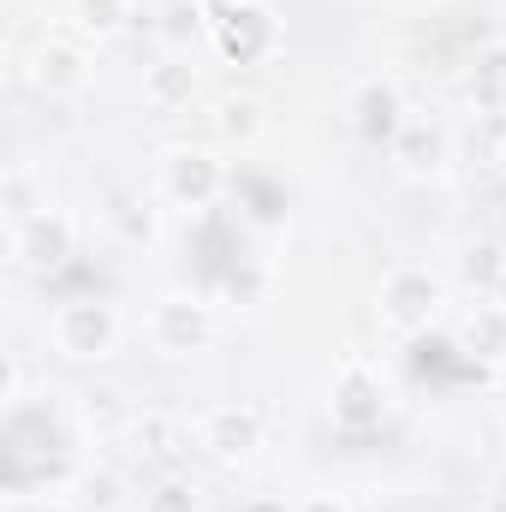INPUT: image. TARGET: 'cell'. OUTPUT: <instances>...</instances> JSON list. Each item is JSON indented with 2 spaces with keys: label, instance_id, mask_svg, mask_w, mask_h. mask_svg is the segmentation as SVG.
<instances>
[{
  "label": "cell",
  "instance_id": "6da1fadb",
  "mask_svg": "<svg viewBox=\"0 0 506 512\" xmlns=\"http://www.w3.org/2000/svg\"><path fill=\"white\" fill-rule=\"evenodd\" d=\"M120 310L96 292H78V298H60L54 316H48V346L66 358V364H102L120 352Z\"/></svg>",
  "mask_w": 506,
  "mask_h": 512
},
{
  "label": "cell",
  "instance_id": "7a4b0ae2",
  "mask_svg": "<svg viewBox=\"0 0 506 512\" xmlns=\"http://www.w3.org/2000/svg\"><path fill=\"white\" fill-rule=\"evenodd\" d=\"M209 12V42L227 66H256L280 48V18L268 0H203Z\"/></svg>",
  "mask_w": 506,
  "mask_h": 512
},
{
  "label": "cell",
  "instance_id": "3957f363",
  "mask_svg": "<svg viewBox=\"0 0 506 512\" xmlns=\"http://www.w3.org/2000/svg\"><path fill=\"white\" fill-rule=\"evenodd\" d=\"M227 185H233V173H227V161H221L215 149L179 143V149L161 155V191H167L179 209H215Z\"/></svg>",
  "mask_w": 506,
  "mask_h": 512
},
{
  "label": "cell",
  "instance_id": "277c9868",
  "mask_svg": "<svg viewBox=\"0 0 506 512\" xmlns=\"http://www.w3.org/2000/svg\"><path fill=\"white\" fill-rule=\"evenodd\" d=\"M149 340H155V352H167V358L203 352V346L215 340V304L197 298V292H167V298H155V310H149Z\"/></svg>",
  "mask_w": 506,
  "mask_h": 512
},
{
  "label": "cell",
  "instance_id": "5b68a950",
  "mask_svg": "<svg viewBox=\"0 0 506 512\" xmlns=\"http://www.w3.org/2000/svg\"><path fill=\"white\" fill-rule=\"evenodd\" d=\"M24 84L36 96H48V102H66V96H78L90 84V54L78 42H66V36H42L24 54Z\"/></svg>",
  "mask_w": 506,
  "mask_h": 512
},
{
  "label": "cell",
  "instance_id": "8992f818",
  "mask_svg": "<svg viewBox=\"0 0 506 512\" xmlns=\"http://www.w3.org/2000/svg\"><path fill=\"white\" fill-rule=\"evenodd\" d=\"M12 256H18L30 274H60V268H72V256H78V221H72L66 209H42L36 221H24V227L12 233Z\"/></svg>",
  "mask_w": 506,
  "mask_h": 512
},
{
  "label": "cell",
  "instance_id": "52a82bcc",
  "mask_svg": "<svg viewBox=\"0 0 506 512\" xmlns=\"http://www.w3.org/2000/svg\"><path fill=\"white\" fill-rule=\"evenodd\" d=\"M435 310H441V280L429 268H393L381 280V316H387V328L417 334V328H429Z\"/></svg>",
  "mask_w": 506,
  "mask_h": 512
},
{
  "label": "cell",
  "instance_id": "ba28073f",
  "mask_svg": "<svg viewBox=\"0 0 506 512\" xmlns=\"http://www.w3.org/2000/svg\"><path fill=\"white\" fill-rule=\"evenodd\" d=\"M381 411H387V393H381V376L370 364H346L340 376H334V393H328V417H334V429H346V435H364V429H376Z\"/></svg>",
  "mask_w": 506,
  "mask_h": 512
},
{
  "label": "cell",
  "instance_id": "9c48e42d",
  "mask_svg": "<svg viewBox=\"0 0 506 512\" xmlns=\"http://www.w3.org/2000/svg\"><path fill=\"white\" fill-rule=\"evenodd\" d=\"M197 441L221 465H245V459H256V447H262V411L256 405H215L197 423Z\"/></svg>",
  "mask_w": 506,
  "mask_h": 512
},
{
  "label": "cell",
  "instance_id": "30bf717a",
  "mask_svg": "<svg viewBox=\"0 0 506 512\" xmlns=\"http://www.w3.org/2000/svg\"><path fill=\"white\" fill-rule=\"evenodd\" d=\"M346 114H352V131H358L364 143H376V149L393 143V137L405 131V120H411L393 78H364V84L352 90V108H346Z\"/></svg>",
  "mask_w": 506,
  "mask_h": 512
},
{
  "label": "cell",
  "instance_id": "8fae6325",
  "mask_svg": "<svg viewBox=\"0 0 506 512\" xmlns=\"http://www.w3.org/2000/svg\"><path fill=\"white\" fill-rule=\"evenodd\" d=\"M120 447H126L131 459H143V465H161V471H173L179 465V453L191 447V429L179 423V417H167V411H131L126 435H120Z\"/></svg>",
  "mask_w": 506,
  "mask_h": 512
},
{
  "label": "cell",
  "instance_id": "7c38bea8",
  "mask_svg": "<svg viewBox=\"0 0 506 512\" xmlns=\"http://www.w3.org/2000/svg\"><path fill=\"white\" fill-rule=\"evenodd\" d=\"M387 149H393V167L405 179H441L447 161H453V143H447V131L435 126V120H405V131Z\"/></svg>",
  "mask_w": 506,
  "mask_h": 512
},
{
  "label": "cell",
  "instance_id": "4fadbf2b",
  "mask_svg": "<svg viewBox=\"0 0 506 512\" xmlns=\"http://www.w3.org/2000/svg\"><path fill=\"white\" fill-rule=\"evenodd\" d=\"M143 102H149L155 114L191 108V102H197V66H191V54H161V60L143 72Z\"/></svg>",
  "mask_w": 506,
  "mask_h": 512
},
{
  "label": "cell",
  "instance_id": "5bb4252c",
  "mask_svg": "<svg viewBox=\"0 0 506 512\" xmlns=\"http://www.w3.org/2000/svg\"><path fill=\"white\" fill-rule=\"evenodd\" d=\"M209 126H215V137L227 149H256L268 137V108L256 96H221L215 114H209Z\"/></svg>",
  "mask_w": 506,
  "mask_h": 512
},
{
  "label": "cell",
  "instance_id": "9a60e30c",
  "mask_svg": "<svg viewBox=\"0 0 506 512\" xmlns=\"http://www.w3.org/2000/svg\"><path fill=\"white\" fill-rule=\"evenodd\" d=\"M459 352L483 358V364H501L506 358V304H471V316L459 322Z\"/></svg>",
  "mask_w": 506,
  "mask_h": 512
},
{
  "label": "cell",
  "instance_id": "2e32d148",
  "mask_svg": "<svg viewBox=\"0 0 506 512\" xmlns=\"http://www.w3.org/2000/svg\"><path fill=\"white\" fill-rule=\"evenodd\" d=\"M471 102L483 114L506 120V36L477 48V60H471Z\"/></svg>",
  "mask_w": 506,
  "mask_h": 512
},
{
  "label": "cell",
  "instance_id": "e0dca14e",
  "mask_svg": "<svg viewBox=\"0 0 506 512\" xmlns=\"http://www.w3.org/2000/svg\"><path fill=\"white\" fill-rule=\"evenodd\" d=\"M161 48L167 54H191L203 36H209V12H203V0H173L167 12H161Z\"/></svg>",
  "mask_w": 506,
  "mask_h": 512
},
{
  "label": "cell",
  "instance_id": "ac0fdd59",
  "mask_svg": "<svg viewBox=\"0 0 506 512\" xmlns=\"http://www.w3.org/2000/svg\"><path fill=\"white\" fill-rule=\"evenodd\" d=\"M48 203L36 197V179H30V167H6V179H0V215H6V227L18 233L24 221H36Z\"/></svg>",
  "mask_w": 506,
  "mask_h": 512
},
{
  "label": "cell",
  "instance_id": "d6986e66",
  "mask_svg": "<svg viewBox=\"0 0 506 512\" xmlns=\"http://www.w3.org/2000/svg\"><path fill=\"white\" fill-rule=\"evenodd\" d=\"M108 227H114L126 245H149V239H155V209H149L143 197L114 191V197H108Z\"/></svg>",
  "mask_w": 506,
  "mask_h": 512
},
{
  "label": "cell",
  "instance_id": "ffe728a7",
  "mask_svg": "<svg viewBox=\"0 0 506 512\" xmlns=\"http://www.w3.org/2000/svg\"><path fill=\"white\" fill-rule=\"evenodd\" d=\"M72 24L84 30V36H120L131 24V0H72Z\"/></svg>",
  "mask_w": 506,
  "mask_h": 512
},
{
  "label": "cell",
  "instance_id": "44dd1931",
  "mask_svg": "<svg viewBox=\"0 0 506 512\" xmlns=\"http://www.w3.org/2000/svg\"><path fill=\"white\" fill-rule=\"evenodd\" d=\"M501 268H506V245H501V239H477V245H465V251H459V280H465V286L495 292Z\"/></svg>",
  "mask_w": 506,
  "mask_h": 512
},
{
  "label": "cell",
  "instance_id": "7402d4cb",
  "mask_svg": "<svg viewBox=\"0 0 506 512\" xmlns=\"http://www.w3.org/2000/svg\"><path fill=\"white\" fill-rule=\"evenodd\" d=\"M143 512H203V489L191 483V477H179V471H167L155 489H149V501Z\"/></svg>",
  "mask_w": 506,
  "mask_h": 512
},
{
  "label": "cell",
  "instance_id": "603a6c76",
  "mask_svg": "<svg viewBox=\"0 0 506 512\" xmlns=\"http://www.w3.org/2000/svg\"><path fill=\"white\" fill-rule=\"evenodd\" d=\"M120 501H126L120 471H108V465H102V471H84V477H78V507H84V512H114Z\"/></svg>",
  "mask_w": 506,
  "mask_h": 512
},
{
  "label": "cell",
  "instance_id": "cb8c5ba5",
  "mask_svg": "<svg viewBox=\"0 0 506 512\" xmlns=\"http://www.w3.org/2000/svg\"><path fill=\"white\" fill-rule=\"evenodd\" d=\"M126 423H131V411L114 405V393H90V399H84V429H90V435L120 441V435H126Z\"/></svg>",
  "mask_w": 506,
  "mask_h": 512
},
{
  "label": "cell",
  "instance_id": "d4e9b609",
  "mask_svg": "<svg viewBox=\"0 0 506 512\" xmlns=\"http://www.w3.org/2000/svg\"><path fill=\"white\" fill-rule=\"evenodd\" d=\"M233 185L251 191V221H262V227L280 221V197H274V185H262V179H233Z\"/></svg>",
  "mask_w": 506,
  "mask_h": 512
},
{
  "label": "cell",
  "instance_id": "484cf974",
  "mask_svg": "<svg viewBox=\"0 0 506 512\" xmlns=\"http://www.w3.org/2000/svg\"><path fill=\"white\" fill-rule=\"evenodd\" d=\"M0 405H6V411L24 405V364H18V352L0 358Z\"/></svg>",
  "mask_w": 506,
  "mask_h": 512
},
{
  "label": "cell",
  "instance_id": "4316f807",
  "mask_svg": "<svg viewBox=\"0 0 506 512\" xmlns=\"http://www.w3.org/2000/svg\"><path fill=\"white\" fill-rule=\"evenodd\" d=\"M298 512H352V507H346V495H310Z\"/></svg>",
  "mask_w": 506,
  "mask_h": 512
},
{
  "label": "cell",
  "instance_id": "83f0119b",
  "mask_svg": "<svg viewBox=\"0 0 506 512\" xmlns=\"http://www.w3.org/2000/svg\"><path fill=\"white\" fill-rule=\"evenodd\" d=\"M6 512H54V507H42L36 495H24V489H18V495H12V507H6Z\"/></svg>",
  "mask_w": 506,
  "mask_h": 512
},
{
  "label": "cell",
  "instance_id": "f1b7e54d",
  "mask_svg": "<svg viewBox=\"0 0 506 512\" xmlns=\"http://www.w3.org/2000/svg\"><path fill=\"white\" fill-rule=\"evenodd\" d=\"M489 155H495V167L506 173V120H501V131H495V149H489Z\"/></svg>",
  "mask_w": 506,
  "mask_h": 512
},
{
  "label": "cell",
  "instance_id": "f546056e",
  "mask_svg": "<svg viewBox=\"0 0 506 512\" xmlns=\"http://www.w3.org/2000/svg\"><path fill=\"white\" fill-rule=\"evenodd\" d=\"M495 304H506V268H501V280H495V292H489Z\"/></svg>",
  "mask_w": 506,
  "mask_h": 512
}]
</instances>
